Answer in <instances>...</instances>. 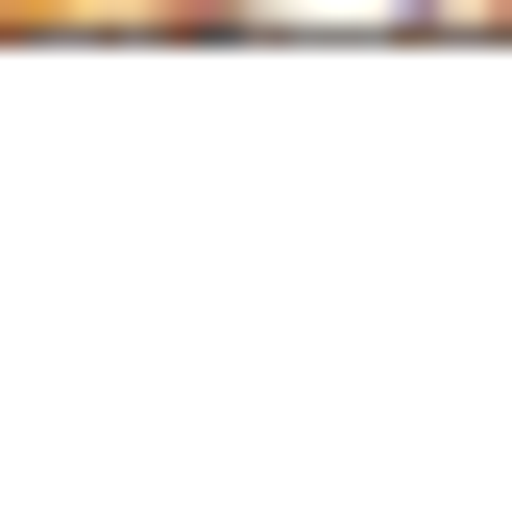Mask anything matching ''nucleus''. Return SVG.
I'll list each match as a JSON object with an SVG mask.
<instances>
[{
  "label": "nucleus",
  "instance_id": "1",
  "mask_svg": "<svg viewBox=\"0 0 512 512\" xmlns=\"http://www.w3.org/2000/svg\"><path fill=\"white\" fill-rule=\"evenodd\" d=\"M171 25H439V0H171Z\"/></svg>",
  "mask_w": 512,
  "mask_h": 512
}]
</instances>
